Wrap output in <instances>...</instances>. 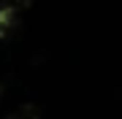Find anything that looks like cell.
<instances>
[{
    "instance_id": "3",
    "label": "cell",
    "mask_w": 122,
    "mask_h": 119,
    "mask_svg": "<svg viewBox=\"0 0 122 119\" xmlns=\"http://www.w3.org/2000/svg\"><path fill=\"white\" fill-rule=\"evenodd\" d=\"M30 3L33 0H0V5H11V8H19V11L30 8Z\"/></svg>"
},
{
    "instance_id": "2",
    "label": "cell",
    "mask_w": 122,
    "mask_h": 119,
    "mask_svg": "<svg viewBox=\"0 0 122 119\" xmlns=\"http://www.w3.org/2000/svg\"><path fill=\"white\" fill-rule=\"evenodd\" d=\"M5 119H41V111H38V106H33V103H25V106H19Z\"/></svg>"
},
{
    "instance_id": "4",
    "label": "cell",
    "mask_w": 122,
    "mask_h": 119,
    "mask_svg": "<svg viewBox=\"0 0 122 119\" xmlns=\"http://www.w3.org/2000/svg\"><path fill=\"white\" fill-rule=\"evenodd\" d=\"M0 95H3V84H0Z\"/></svg>"
},
{
    "instance_id": "1",
    "label": "cell",
    "mask_w": 122,
    "mask_h": 119,
    "mask_svg": "<svg viewBox=\"0 0 122 119\" xmlns=\"http://www.w3.org/2000/svg\"><path fill=\"white\" fill-rule=\"evenodd\" d=\"M19 16L22 11L19 8H11V5H0V41L11 38L19 27Z\"/></svg>"
}]
</instances>
